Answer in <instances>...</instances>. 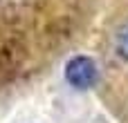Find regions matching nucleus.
I'll return each mask as SVG.
<instances>
[{
  "mask_svg": "<svg viewBox=\"0 0 128 123\" xmlns=\"http://www.w3.org/2000/svg\"><path fill=\"white\" fill-rule=\"evenodd\" d=\"M65 81L76 90H90L99 81V67L90 56H74L65 65Z\"/></svg>",
  "mask_w": 128,
  "mask_h": 123,
  "instance_id": "nucleus-1",
  "label": "nucleus"
},
{
  "mask_svg": "<svg viewBox=\"0 0 128 123\" xmlns=\"http://www.w3.org/2000/svg\"><path fill=\"white\" fill-rule=\"evenodd\" d=\"M117 49H119L122 58L128 61V25H124L119 29V34H117Z\"/></svg>",
  "mask_w": 128,
  "mask_h": 123,
  "instance_id": "nucleus-2",
  "label": "nucleus"
}]
</instances>
